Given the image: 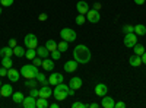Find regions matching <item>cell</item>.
<instances>
[{"instance_id": "f546056e", "label": "cell", "mask_w": 146, "mask_h": 108, "mask_svg": "<svg viewBox=\"0 0 146 108\" xmlns=\"http://www.w3.org/2000/svg\"><path fill=\"white\" fill-rule=\"evenodd\" d=\"M12 57H2V66L6 67V69H10L12 67Z\"/></svg>"}, {"instance_id": "bcb514c9", "label": "cell", "mask_w": 146, "mask_h": 108, "mask_svg": "<svg viewBox=\"0 0 146 108\" xmlns=\"http://www.w3.org/2000/svg\"><path fill=\"white\" fill-rule=\"evenodd\" d=\"M142 63H143V64H146V51L142 54Z\"/></svg>"}, {"instance_id": "cb8c5ba5", "label": "cell", "mask_w": 146, "mask_h": 108, "mask_svg": "<svg viewBox=\"0 0 146 108\" xmlns=\"http://www.w3.org/2000/svg\"><path fill=\"white\" fill-rule=\"evenodd\" d=\"M25 47H21V45H16L15 48H13V54L16 56V57H23L25 56Z\"/></svg>"}, {"instance_id": "ee69618b", "label": "cell", "mask_w": 146, "mask_h": 108, "mask_svg": "<svg viewBox=\"0 0 146 108\" xmlns=\"http://www.w3.org/2000/svg\"><path fill=\"white\" fill-rule=\"evenodd\" d=\"M101 6H102V5H101V3H95V5H94V7H92V9H95V10H100V9H101Z\"/></svg>"}, {"instance_id": "9a60e30c", "label": "cell", "mask_w": 146, "mask_h": 108, "mask_svg": "<svg viewBox=\"0 0 146 108\" xmlns=\"http://www.w3.org/2000/svg\"><path fill=\"white\" fill-rule=\"evenodd\" d=\"M53 95V91H51V88L50 86H47V85H42L41 88H40V95L38 97H41V98H50Z\"/></svg>"}, {"instance_id": "30bf717a", "label": "cell", "mask_w": 146, "mask_h": 108, "mask_svg": "<svg viewBox=\"0 0 146 108\" xmlns=\"http://www.w3.org/2000/svg\"><path fill=\"white\" fill-rule=\"evenodd\" d=\"M0 92H2L3 98H7V97H12V93H13V88H12L10 83H6V85L0 86Z\"/></svg>"}, {"instance_id": "816d5d0a", "label": "cell", "mask_w": 146, "mask_h": 108, "mask_svg": "<svg viewBox=\"0 0 146 108\" xmlns=\"http://www.w3.org/2000/svg\"><path fill=\"white\" fill-rule=\"evenodd\" d=\"M0 86H2V80H0Z\"/></svg>"}, {"instance_id": "d6986e66", "label": "cell", "mask_w": 146, "mask_h": 108, "mask_svg": "<svg viewBox=\"0 0 146 108\" xmlns=\"http://www.w3.org/2000/svg\"><path fill=\"white\" fill-rule=\"evenodd\" d=\"M101 105L104 107V108H114L115 107V102H114V99L113 98H110V97H102V101H101Z\"/></svg>"}, {"instance_id": "836d02e7", "label": "cell", "mask_w": 146, "mask_h": 108, "mask_svg": "<svg viewBox=\"0 0 146 108\" xmlns=\"http://www.w3.org/2000/svg\"><path fill=\"white\" fill-rule=\"evenodd\" d=\"M85 21H86V16H85V15L79 13V16H76V23H78V25H83Z\"/></svg>"}, {"instance_id": "f6af8a7d", "label": "cell", "mask_w": 146, "mask_h": 108, "mask_svg": "<svg viewBox=\"0 0 146 108\" xmlns=\"http://www.w3.org/2000/svg\"><path fill=\"white\" fill-rule=\"evenodd\" d=\"M100 105H98V102H92V104H89V108H98Z\"/></svg>"}, {"instance_id": "1f68e13d", "label": "cell", "mask_w": 146, "mask_h": 108, "mask_svg": "<svg viewBox=\"0 0 146 108\" xmlns=\"http://www.w3.org/2000/svg\"><path fill=\"white\" fill-rule=\"evenodd\" d=\"M133 50H135V54H137V56H142V54L145 53V47H143L142 44H136L135 47H133Z\"/></svg>"}, {"instance_id": "5bb4252c", "label": "cell", "mask_w": 146, "mask_h": 108, "mask_svg": "<svg viewBox=\"0 0 146 108\" xmlns=\"http://www.w3.org/2000/svg\"><path fill=\"white\" fill-rule=\"evenodd\" d=\"M7 78H9L10 82H18L19 78H21V72H18V70L13 69V67H10V69L7 70Z\"/></svg>"}, {"instance_id": "ab89813d", "label": "cell", "mask_w": 146, "mask_h": 108, "mask_svg": "<svg viewBox=\"0 0 146 108\" xmlns=\"http://www.w3.org/2000/svg\"><path fill=\"white\" fill-rule=\"evenodd\" d=\"M7 70L9 69H6V67H0V76H7Z\"/></svg>"}, {"instance_id": "d6a6232c", "label": "cell", "mask_w": 146, "mask_h": 108, "mask_svg": "<svg viewBox=\"0 0 146 108\" xmlns=\"http://www.w3.org/2000/svg\"><path fill=\"white\" fill-rule=\"evenodd\" d=\"M51 58H53V60H58V58H62V51H60L58 48H57V50H54V51H51Z\"/></svg>"}, {"instance_id": "8992f818", "label": "cell", "mask_w": 146, "mask_h": 108, "mask_svg": "<svg viewBox=\"0 0 146 108\" xmlns=\"http://www.w3.org/2000/svg\"><path fill=\"white\" fill-rule=\"evenodd\" d=\"M23 42H25L27 48H36V47H38V38H36L34 34H27Z\"/></svg>"}, {"instance_id": "60d3db41", "label": "cell", "mask_w": 146, "mask_h": 108, "mask_svg": "<svg viewBox=\"0 0 146 108\" xmlns=\"http://www.w3.org/2000/svg\"><path fill=\"white\" fill-rule=\"evenodd\" d=\"M18 44H16V40L15 38H12V40H9V47H12V48H15Z\"/></svg>"}, {"instance_id": "7402d4cb", "label": "cell", "mask_w": 146, "mask_h": 108, "mask_svg": "<svg viewBox=\"0 0 146 108\" xmlns=\"http://www.w3.org/2000/svg\"><path fill=\"white\" fill-rule=\"evenodd\" d=\"M23 98H25V95H23L22 92H15V93H12V99H13L15 104H22Z\"/></svg>"}, {"instance_id": "ba28073f", "label": "cell", "mask_w": 146, "mask_h": 108, "mask_svg": "<svg viewBox=\"0 0 146 108\" xmlns=\"http://www.w3.org/2000/svg\"><path fill=\"white\" fill-rule=\"evenodd\" d=\"M58 83H63V75L62 73H53L50 75V78H48V85H58Z\"/></svg>"}, {"instance_id": "4316f807", "label": "cell", "mask_w": 146, "mask_h": 108, "mask_svg": "<svg viewBox=\"0 0 146 108\" xmlns=\"http://www.w3.org/2000/svg\"><path fill=\"white\" fill-rule=\"evenodd\" d=\"M25 86L27 88H35V86H38V80H36L35 78L34 79H25Z\"/></svg>"}, {"instance_id": "52a82bcc", "label": "cell", "mask_w": 146, "mask_h": 108, "mask_svg": "<svg viewBox=\"0 0 146 108\" xmlns=\"http://www.w3.org/2000/svg\"><path fill=\"white\" fill-rule=\"evenodd\" d=\"M100 19H101V15H100L98 10H95V9H89L88 10V13H86V21L88 22L96 23V22H100Z\"/></svg>"}, {"instance_id": "9c48e42d", "label": "cell", "mask_w": 146, "mask_h": 108, "mask_svg": "<svg viewBox=\"0 0 146 108\" xmlns=\"http://www.w3.org/2000/svg\"><path fill=\"white\" fill-rule=\"evenodd\" d=\"M76 10L82 15H86L88 10H89V5L86 3V0H79L78 5H76Z\"/></svg>"}, {"instance_id": "d590c367", "label": "cell", "mask_w": 146, "mask_h": 108, "mask_svg": "<svg viewBox=\"0 0 146 108\" xmlns=\"http://www.w3.org/2000/svg\"><path fill=\"white\" fill-rule=\"evenodd\" d=\"M88 107H89L88 104H83V102H79V101L72 104V108H88Z\"/></svg>"}, {"instance_id": "c3c4849f", "label": "cell", "mask_w": 146, "mask_h": 108, "mask_svg": "<svg viewBox=\"0 0 146 108\" xmlns=\"http://www.w3.org/2000/svg\"><path fill=\"white\" fill-rule=\"evenodd\" d=\"M73 95H75V89H69V97H73Z\"/></svg>"}, {"instance_id": "44dd1931", "label": "cell", "mask_w": 146, "mask_h": 108, "mask_svg": "<svg viewBox=\"0 0 146 108\" xmlns=\"http://www.w3.org/2000/svg\"><path fill=\"white\" fill-rule=\"evenodd\" d=\"M36 56H40L41 58H47L48 56H50V51L47 50V47H38V50H36Z\"/></svg>"}, {"instance_id": "f1b7e54d", "label": "cell", "mask_w": 146, "mask_h": 108, "mask_svg": "<svg viewBox=\"0 0 146 108\" xmlns=\"http://www.w3.org/2000/svg\"><path fill=\"white\" fill-rule=\"evenodd\" d=\"M25 56H27L28 60H34L36 57V48H28L25 51Z\"/></svg>"}, {"instance_id": "ac0fdd59", "label": "cell", "mask_w": 146, "mask_h": 108, "mask_svg": "<svg viewBox=\"0 0 146 108\" xmlns=\"http://www.w3.org/2000/svg\"><path fill=\"white\" fill-rule=\"evenodd\" d=\"M129 63H130V66H133V67H139V66L142 64V56L133 54V56L129 58Z\"/></svg>"}, {"instance_id": "3957f363", "label": "cell", "mask_w": 146, "mask_h": 108, "mask_svg": "<svg viewBox=\"0 0 146 108\" xmlns=\"http://www.w3.org/2000/svg\"><path fill=\"white\" fill-rule=\"evenodd\" d=\"M36 73H38V67L35 64H25L21 69V76H23L25 79H34Z\"/></svg>"}, {"instance_id": "484cf974", "label": "cell", "mask_w": 146, "mask_h": 108, "mask_svg": "<svg viewBox=\"0 0 146 108\" xmlns=\"http://www.w3.org/2000/svg\"><path fill=\"white\" fill-rule=\"evenodd\" d=\"M35 79L38 80L41 85H48V79L45 78L44 73H40V72H38V73H36V76H35Z\"/></svg>"}, {"instance_id": "f35d334b", "label": "cell", "mask_w": 146, "mask_h": 108, "mask_svg": "<svg viewBox=\"0 0 146 108\" xmlns=\"http://www.w3.org/2000/svg\"><path fill=\"white\" fill-rule=\"evenodd\" d=\"M32 64H35L36 67H38V66H41V64H42V58H41L40 56H38V57H35V58L32 60Z\"/></svg>"}, {"instance_id": "8fae6325", "label": "cell", "mask_w": 146, "mask_h": 108, "mask_svg": "<svg viewBox=\"0 0 146 108\" xmlns=\"http://www.w3.org/2000/svg\"><path fill=\"white\" fill-rule=\"evenodd\" d=\"M78 62L76 60H69V62L64 63V70L67 72V73H73V72L78 70Z\"/></svg>"}, {"instance_id": "8d00e7d4", "label": "cell", "mask_w": 146, "mask_h": 108, "mask_svg": "<svg viewBox=\"0 0 146 108\" xmlns=\"http://www.w3.org/2000/svg\"><path fill=\"white\" fill-rule=\"evenodd\" d=\"M13 2L15 0H0V5H3L5 7H9V6L13 5Z\"/></svg>"}, {"instance_id": "b9f144b4", "label": "cell", "mask_w": 146, "mask_h": 108, "mask_svg": "<svg viewBox=\"0 0 146 108\" xmlns=\"http://www.w3.org/2000/svg\"><path fill=\"white\" fill-rule=\"evenodd\" d=\"M115 108H126V104L121 102V101H118V102H115Z\"/></svg>"}, {"instance_id": "681fc988", "label": "cell", "mask_w": 146, "mask_h": 108, "mask_svg": "<svg viewBox=\"0 0 146 108\" xmlns=\"http://www.w3.org/2000/svg\"><path fill=\"white\" fill-rule=\"evenodd\" d=\"M50 108H58V104L57 102H53V104H50Z\"/></svg>"}, {"instance_id": "2e32d148", "label": "cell", "mask_w": 146, "mask_h": 108, "mask_svg": "<svg viewBox=\"0 0 146 108\" xmlns=\"http://www.w3.org/2000/svg\"><path fill=\"white\" fill-rule=\"evenodd\" d=\"M41 67L44 69V70H47V72H50V70H53L54 69V60L53 58H42V64H41Z\"/></svg>"}, {"instance_id": "277c9868", "label": "cell", "mask_w": 146, "mask_h": 108, "mask_svg": "<svg viewBox=\"0 0 146 108\" xmlns=\"http://www.w3.org/2000/svg\"><path fill=\"white\" fill-rule=\"evenodd\" d=\"M60 37H62V40H64L67 42H72V41L76 40V32L72 28H63L60 31Z\"/></svg>"}, {"instance_id": "ffe728a7", "label": "cell", "mask_w": 146, "mask_h": 108, "mask_svg": "<svg viewBox=\"0 0 146 108\" xmlns=\"http://www.w3.org/2000/svg\"><path fill=\"white\" fill-rule=\"evenodd\" d=\"M0 56L2 57H12L13 56V48H12V47H3L2 50H0Z\"/></svg>"}, {"instance_id": "4fadbf2b", "label": "cell", "mask_w": 146, "mask_h": 108, "mask_svg": "<svg viewBox=\"0 0 146 108\" xmlns=\"http://www.w3.org/2000/svg\"><path fill=\"white\" fill-rule=\"evenodd\" d=\"M22 105L25 108H36V98L31 97V95L29 97H25L22 101Z\"/></svg>"}, {"instance_id": "e0dca14e", "label": "cell", "mask_w": 146, "mask_h": 108, "mask_svg": "<svg viewBox=\"0 0 146 108\" xmlns=\"http://www.w3.org/2000/svg\"><path fill=\"white\" fill-rule=\"evenodd\" d=\"M69 88H72V89H79V88H82V79L80 78H78V76H75V78H72L70 79V82H69Z\"/></svg>"}, {"instance_id": "7a4b0ae2", "label": "cell", "mask_w": 146, "mask_h": 108, "mask_svg": "<svg viewBox=\"0 0 146 108\" xmlns=\"http://www.w3.org/2000/svg\"><path fill=\"white\" fill-rule=\"evenodd\" d=\"M69 85H64V83H58V85H56L54 91H53V95L54 98L57 101H63L69 97Z\"/></svg>"}, {"instance_id": "e575fe53", "label": "cell", "mask_w": 146, "mask_h": 108, "mask_svg": "<svg viewBox=\"0 0 146 108\" xmlns=\"http://www.w3.org/2000/svg\"><path fill=\"white\" fill-rule=\"evenodd\" d=\"M121 31H123L124 34H129V32H135V27H133V25H124L123 28H121Z\"/></svg>"}, {"instance_id": "5b68a950", "label": "cell", "mask_w": 146, "mask_h": 108, "mask_svg": "<svg viewBox=\"0 0 146 108\" xmlns=\"http://www.w3.org/2000/svg\"><path fill=\"white\" fill-rule=\"evenodd\" d=\"M124 45L131 48V47H135L137 44V35L135 32H129V34H124V40H123Z\"/></svg>"}, {"instance_id": "74e56055", "label": "cell", "mask_w": 146, "mask_h": 108, "mask_svg": "<svg viewBox=\"0 0 146 108\" xmlns=\"http://www.w3.org/2000/svg\"><path fill=\"white\" fill-rule=\"evenodd\" d=\"M29 95H31V97H34V98H38V95H40V89H36V88H31Z\"/></svg>"}, {"instance_id": "4dcf8cb0", "label": "cell", "mask_w": 146, "mask_h": 108, "mask_svg": "<svg viewBox=\"0 0 146 108\" xmlns=\"http://www.w3.org/2000/svg\"><path fill=\"white\" fill-rule=\"evenodd\" d=\"M57 48L60 50V51H62V53H64V51H67V48H69V42L67 41H60L58 44H57Z\"/></svg>"}, {"instance_id": "d4e9b609", "label": "cell", "mask_w": 146, "mask_h": 108, "mask_svg": "<svg viewBox=\"0 0 146 108\" xmlns=\"http://www.w3.org/2000/svg\"><path fill=\"white\" fill-rule=\"evenodd\" d=\"M45 47H47V50L51 53V51L57 50V42H56L54 40H48V41L45 42Z\"/></svg>"}, {"instance_id": "6da1fadb", "label": "cell", "mask_w": 146, "mask_h": 108, "mask_svg": "<svg viewBox=\"0 0 146 108\" xmlns=\"http://www.w3.org/2000/svg\"><path fill=\"white\" fill-rule=\"evenodd\" d=\"M73 58L76 60L78 63H82V64H86L89 60H91V51L86 45L83 44H79L75 47L73 50Z\"/></svg>"}, {"instance_id": "f907efd6", "label": "cell", "mask_w": 146, "mask_h": 108, "mask_svg": "<svg viewBox=\"0 0 146 108\" xmlns=\"http://www.w3.org/2000/svg\"><path fill=\"white\" fill-rule=\"evenodd\" d=\"M0 15H2V6H0Z\"/></svg>"}, {"instance_id": "7dc6e473", "label": "cell", "mask_w": 146, "mask_h": 108, "mask_svg": "<svg viewBox=\"0 0 146 108\" xmlns=\"http://www.w3.org/2000/svg\"><path fill=\"white\" fill-rule=\"evenodd\" d=\"M145 2H146V0H135V3H136V5H143Z\"/></svg>"}, {"instance_id": "7bdbcfd3", "label": "cell", "mask_w": 146, "mask_h": 108, "mask_svg": "<svg viewBox=\"0 0 146 108\" xmlns=\"http://www.w3.org/2000/svg\"><path fill=\"white\" fill-rule=\"evenodd\" d=\"M47 18H48V16H47V13H41V15L38 16V19H40L41 22H44V21H47Z\"/></svg>"}, {"instance_id": "7c38bea8", "label": "cell", "mask_w": 146, "mask_h": 108, "mask_svg": "<svg viewBox=\"0 0 146 108\" xmlns=\"http://www.w3.org/2000/svg\"><path fill=\"white\" fill-rule=\"evenodd\" d=\"M95 93L98 95V97H105V95L108 93V86L105 85V83H98V85L95 86Z\"/></svg>"}, {"instance_id": "603a6c76", "label": "cell", "mask_w": 146, "mask_h": 108, "mask_svg": "<svg viewBox=\"0 0 146 108\" xmlns=\"http://www.w3.org/2000/svg\"><path fill=\"white\" fill-rule=\"evenodd\" d=\"M48 107H50V104H48L47 98L38 97V99H36V108H48Z\"/></svg>"}, {"instance_id": "83f0119b", "label": "cell", "mask_w": 146, "mask_h": 108, "mask_svg": "<svg viewBox=\"0 0 146 108\" xmlns=\"http://www.w3.org/2000/svg\"><path fill=\"white\" fill-rule=\"evenodd\" d=\"M135 34H136V35H145V34H146V27L142 25V23L136 25V27H135Z\"/></svg>"}]
</instances>
